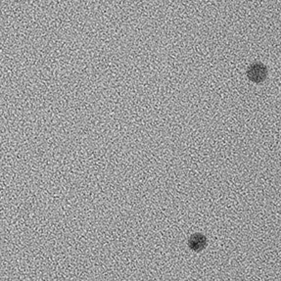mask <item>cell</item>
Here are the masks:
<instances>
[{"mask_svg": "<svg viewBox=\"0 0 281 281\" xmlns=\"http://www.w3.org/2000/svg\"><path fill=\"white\" fill-rule=\"evenodd\" d=\"M247 76L253 82L261 83L265 81L268 77V69L262 63H255L249 67Z\"/></svg>", "mask_w": 281, "mask_h": 281, "instance_id": "obj_1", "label": "cell"}, {"mask_svg": "<svg viewBox=\"0 0 281 281\" xmlns=\"http://www.w3.org/2000/svg\"><path fill=\"white\" fill-rule=\"evenodd\" d=\"M206 246H207V238L201 233L193 234L188 240V247L194 252L203 251L206 248Z\"/></svg>", "mask_w": 281, "mask_h": 281, "instance_id": "obj_2", "label": "cell"}]
</instances>
